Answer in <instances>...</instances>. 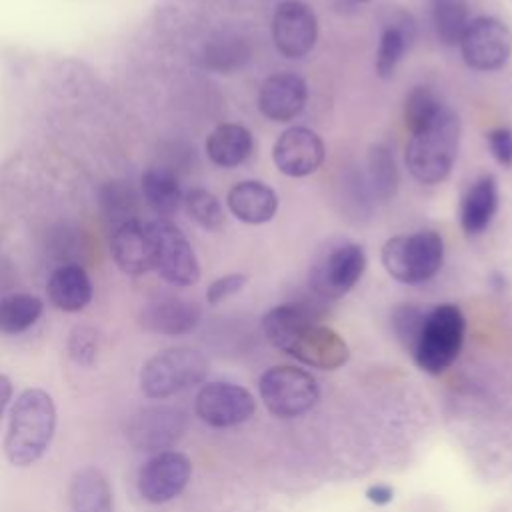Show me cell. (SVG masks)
<instances>
[{
	"mask_svg": "<svg viewBox=\"0 0 512 512\" xmlns=\"http://www.w3.org/2000/svg\"><path fill=\"white\" fill-rule=\"evenodd\" d=\"M262 330L272 346L312 368L336 370L350 356L344 338L318 324L310 308L302 304H280L268 310L262 318Z\"/></svg>",
	"mask_w": 512,
	"mask_h": 512,
	"instance_id": "6da1fadb",
	"label": "cell"
},
{
	"mask_svg": "<svg viewBox=\"0 0 512 512\" xmlns=\"http://www.w3.org/2000/svg\"><path fill=\"white\" fill-rule=\"evenodd\" d=\"M56 430V406L48 392L40 388L24 390L10 410L4 438V454L12 466L24 468L38 462Z\"/></svg>",
	"mask_w": 512,
	"mask_h": 512,
	"instance_id": "7a4b0ae2",
	"label": "cell"
},
{
	"mask_svg": "<svg viewBox=\"0 0 512 512\" xmlns=\"http://www.w3.org/2000/svg\"><path fill=\"white\" fill-rule=\"evenodd\" d=\"M406 144L408 172L420 184H440L448 178L460 142V120L452 108H444L422 128L410 132Z\"/></svg>",
	"mask_w": 512,
	"mask_h": 512,
	"instance_id": "3957f363",
	"label": "cell"
},
{
	"mask_svg": "<svg viewBox=\"0 0 512 512\" xmlns=\"http://www.w3.org/2000/svg\"><path fill=\"white\" fill-rule=\"evenodd\" d=\"M466 334V320L458 306L438 304L426 312L418 342L412 350L416 366L428 374H442L458 358Z\"/></svg>",
	"mask_w": 512,
	"mask_h": 512,
	"instance_id": "277c9868",
	"label": "cell"
},
{
	"mask_svg": "<svg viewBox=\"0 0 512 512\" xmlns=\"http://www.w3.org/2000/svg\"><path fill=\"white\" fill-rule=\"evenodd\" d=\"M384 270L402 284H422L438 274L444 262V242L434 230L392 236L384 242Z\"/></svg>",
	"mask_w": 512,
	"mask_h": 512,
	"instance_id": "5b68a950",
	"label": "cell"
},
{
	"mask_svg": "<svg viewBox=\"0 0 512 512\" xmlns=\"http://www.w3.org/2000/svg\"><path fill=\"white\" fill-rule=\"evenodd\" d=\"M208 374L206 356L188 346L166 348L148 358L140 370L144 396L160 400L200 384Z\"/></svg>",
	"mask_w": 512,
	"mask_h": 512,
	"instance_id": "8992f818",
	"label": "cell"
},
{
	"mask_svg": "<svg viewBox=\"0 0 512 512\" xmlns=\"http://www.w3.org/2000/svg\"><path fill=\"white\" fill-rule=\"evenodd\" d=\"M260 398L278 418H296L314 408L320 396L312 374L296 366H274L260 376Z\"/></svg>",
	"mask_w": 512,
	"mask_h": 512,
	"instance_id": "52a82bcc",
	"label": "cell"
},
{
	"mask_svg": "<svg viewBox=\"0 0 512 512\" xmlns=\"http://www.w3.org/2000/svg\"><path fill=\"white\" fill-rule=\"evenodd\" d=\"M458 46L472 70L494 72L512 56V30L498 18L478 16L468 22Z\"/></svg>",
	"mask_w": 512,
	"mask_h": 512,
	"instance_id": "ba28073f",
	"label": "cell"
},
{
	"mask_svg": "<svg viewBox=\"0 0 512 512\" xmlns=\"http://www.w3.org/2000/svg\"><path fill=\"white\" fill-rule=\"evenodd\" d=\"M188 418L174 406H148L134 412L126 426V438L138 452L158 454L172 448L186 432Z\"/></svg>",
	"mask_w": 512,
	"mask_h": 512,
	"instance_id": "9c48e42d",
	"label": "cell"
},
{
	"mask_svg": "<svg viewBox=\"0 0 512 512\" xmlns=\"http://www.w3.org/2000/svg\"><path fill=\"white\" fill-rule=\"evenodd\" d=\"M364 270V248L358 244H342L312 266L310 288L324 300H338L356 286Z\"/></svg>",
	"mask_w": 512,
	"mask_h": 512,
	"instance_id": "30bf717a",
	"label": "cell"
},
{
	"mask_svg": "<svg viewBox=\"0 0 512 512\" xmlns=\"http://www.w3.org/2000/svg\"><path fill=\"white\" fill-rule=\"evenodd\" d=\"M156 240V270L174 286H192L200 278L196 254L184 232L168 218L150 222Z\"/></svg>",
	"mask_w": 512,
	"mask_h": 512,
	"instance_id": "8fae6325",
	"label": "cell"
},
{
	"mask_svg": "<svg viewBox=\"0 0 512 512\" xmlns=\"http://www.w3.org/2000/svg\"><path fill=\"white\" fill-rule=\"evenodd\" d=\"M196 414L214 428H230L246 422L256 412L254 396L232 382H208L196 394Z\"/></svg>",
	"mask_w": 512,
	"mask_h": 512,
	"instance_id": "7c38bea8",
	"label": "cell"
},
{
	"mask_svg": "<svg viewBox=\"0 0 512 512\" xmlns=\"http://www.w3.org/2000/svg\"><path fill=\"white\" fill-rule=\"evenodd\" d=\"M318 20L314 10L302 0H284L272 16V40L276 50L290 58H304L316 44Z\"/></svg>",
	"mask_w": 512,
	"mask_h": 512,
	"instance_id": "4fadbf2b",
	"label": "cell"
},
{
	"mask_svg": "<svg viewBox=\"0 0 512 512\" xmlns=\"http://www.w3.org/2000/svg\"><path fill=\"white\" fill-rule=\"evenodd\" d=\"M192 462L186 454L164 450L152 458L138 472V492L146 502L164 504L176 498L188 484Z\"/></svg>",
	"mask_w": 512,
	"mask_h": 512,
	"instance_id": "5bb4252c",
	"label": "cell"
},
{
	"mask_svg": "<svg viewBox=\"0 0 512 512\" xmlns=\"http://www.w3.org/2000/svg\"><path fill=\"white\" fill-rule=\"evenodd\" d=\"M326 156L322 138L304 126L284 130L272 148V160L276 168L290 178H304L314 174Z\"/></svg>",
	"mask_w": 512,
	"mask_h": 512,
	"instance_id": "9a60e30c",
	"label": "cell"
},
{
	"mask_svg": "<svg viewBox=\"0 0 512 512\" xmlns=\"http://www.w3.org/2000/svg\"><path fill=\"white\" fill-rule=\"evenodd\" d=\"M110 252L118 268L126 274L140 276L156 270V240L150 222L132 218L118 224L112 232Z\"/></svg>",
	"mask_w": 512,
	"mask_h": 512,
	"instance_id": "2e32d148",
	"label": "cell"
},
{
	"mask_svg": "<svg viewBox=\"0 0 512 512\" xmlns=\"http://www.w3.org/2000/svg\"><path fill=\"white\" fill-rule=\"evenodd\" d=\"M202 318V310L196 302L180 296H158L150 300L138 316L144 330L164 336H184L192 332Z\"/></svg>",
	"mask_w": 512,
	"mask_h": 512,
	"instance_id": "e0dca14e",
	"label": "cell"
},
{
	"mask_svg": "<svg viewBox=\"0 0 512 512\" xmlns=\"http://www.w3.org/2000/svg\"><path fill=\"white\" fill-rule=\"evenodd\" d=\"M306 82L292 72L268 76L258 90V108L272 122H290L306 106Z\"/></svg>",
	"mask_w": 512,
	"mask_h": 512,
	"instance_id": "ac0fdd59",
	"label": "cell"
},
{
	"mask_svg": "<svg viewBox=\"0 0 512 512\" xmlns=\"http://www.w3.org/2000/svg\"><path fill=\"white\" fill-rule=\"evenodd\" d=\"M416 38V22L414 18L404 10H394L390 18L384 22L378 50H376V74L382 80H388L394 76L398 62L410 48L412 40Z\"/></svg>",
	"mask_w": 512,
	"mask_h": 512,
	"instance_id": "d6986e66",
	"label": "cell"
},
{
	"mask_svg": "<svg viewBox=\"0 0 512 512\" xmlns=\"http://www.w3.org/2000/svg\"><path fill=\"white\" fill-rule=\"evenodd\" d=\"M230 212L246 224L270 222L278 210L276 192L260 180H242L228 190Z\"/></svg>",
	"mask_w": 512,
	"mask_h": 512,
	"instance_id": "ffe728a7",
	"label": "cell"
},
{
	"mask_svg": "<svg viewBox=\"0 0 512 512\" xmlns=\"http://www.w3.org/2000/svg\"><path fill=\"white\" fill-rule=\"evenodd\" d=\"M498 210V182L492 174L476 178L460 202V226L468 236L482 234Z\"/></svg>",
	"mask_w": 512,
	"mask_h": 512,
	"instance_id": "44dd1931",
	"label": "cell"
},
{
	"mask_svg": "<svg viewBox=\"0 0 512 512\" xmlns=\"http://www.w3.org/2000/svg\"><path fill=\"white\" fill-rule=\"evenodd\" d=\"M70 512H114L112 486L96 466L78 468L68 484Z\"/></svg>",
	"mask_w": 512,
	"mask_h": 512,
	"instance_id": "7402d4cb",
	"label": "cell"
},
{
	"mask_svg": "<svg viewBox=\"0 0 512 512\" xmlns=\"http://www.w3.org/2000/svg\"><path fill=\"white\" fill-rule=\"evenodd\" d=\"M46 292L58 310L78 312L92 300V282L82 266L64 264L50 274Z\"/></svg>",
	"mask_w": 512,
	"mask_h": 512,
	"instance_id": "603a6c76",
	"label": "cell"
},
{
	"mask_svg": "<svg viewBox=\"0 0 512 512\" xmlns=\"http://www.w3.org/2000/svg\"><path fill=\"white\" fill-rule=\"evenodd\" d=\"M252 152V134L240 124H220L206 138L208 158L222 168L242 164Z\"/></svg>",
	"mask_w": 512,
	"mask_h": 512,
	"instance_id": "cb8c5ba5",
	"label": "cell"
},
{
	"mask_svg": "<svg viewBox=\"0 0 512 512\" xmlns=\"http://www.w3.org/2000/svg\"><path fill=\"white\" fill-rule=\"evenodd\" d=\"M142 192H144L148 206L160 218H170L172 214H176L184 200L176 174L162 166H154L144 172Z\"/></svg>",
	"mask_w": 512,
	"mask_h": 512,
	"instance_id": "d4e9b609",
	"label": "cell"
},
{
	"mask_svg": "<svg viewBox=\"0 0 512 512\" xmlns=\"http://www.w3.org/2000/svg\"><path fill=\"white\" fill-rule=\"evenodd\" d=\"M42 300L32 294H8L0 298V332L20 334L36 324L42 314Z\"/></svg>",
	"mask_w": 512,
	"mask_h": 512,
	"instance_id": "484cf974",
	"label": "cell"
},
{
	"mask_svg": "<svg viewBox=\"0 0 512 512\" xmlns=\"http://www.w3.org/2000/svg\"><path fill=\"white\" fill-rule=\"evenodd\" d=\"M398 182L400 176L392 152L382 144H374L368 152V184L374 198L380 202L392 200L398 192Z\"/></svg>",
	"mask_w": 512,
	"mask_h": 512,
	"instance_id": "4316f807",
	"label": "cell"
},
{
	"mask_svg": "<svg viewBox=\"0 0 512 512\" xmlns=\"http://www.w3.org/2000/svg\"><path fill=\"white\" fill-rule=\"evenodd\" d=\"M470 20L466 0H432V22L442 44L456 46Z\"/></svg>",
	"mask_w": 512,
	"mask_h": 512,
	"instance_id": "83f0119b",
	"label": "cell"
},
{
	"mask_svg": "<svg viewBox=\"0 0 512 512\" xmlns=\"http://www.w3.org/2000/svg\"><path fill=\"white\" fill-rule=\"evenodd\" d=\"M136 192L124 180H110L100 188V202L110 220H114V228L126 220L136 218Z\"/></svg>",
	"mask_w": 512,
	"mask_h": 512,
	"instance_id": "f1b7e54d",
	"label": "cell"
},
{
	"mask_svg": "<svg viewBox=\"0 0 512 512\" xmlns=\"http://www.w3.org/2000/svg\"><path fill=\"white\" fill-rule=\"evenodd\" d=\"M188 216L206 230H220L224 226V210L218 198L206 188H190L184 194Z\"/></svg>",
	"mask_w": 512,
	"mask_h": 512,
	"instance_id": "f546056e",
	"label": "cell"
},
{
	"mask_svg": "<svg viewBox=\"0 0 512 512\" xmlns=\"http://www.w3.org/2000/svg\"><path fill=\"white\" fill-rule=\"evenodd\" d=\"M442 108H444V104L428 86L412 88V92L406 96V102H404V120H406L408 130L414 132V130L422 128Z\"/></svg>",
	"mask_w": 512,
	"mask_h": 512,
	"instance_id": "4dcf8cb0",
	"label": "cell"
},
{
	"mask_svg": "<svg viewBox=\"0 0 512 512\" xmlns=\"http://www.w3.org/2000/svg\"><path fill=\"white\" fill-rule=\"evenodd\" d=\"M424 316H426V312L412 304H400L392 310V316H390L392 330H394L398 342L402 344V348L410 354L418 342V336H420V330L424 324Z\"/></svg>",
	"mask_w": 512,
	"mask_h": 512,
	"instance_id": "1f68e13d",
	"label": "cell"
},
{
	"mask_svg": "<svg viewBox=\"0 0 512 512\" xmlns=\"http://www.w3.org/2000/svg\"><path fill=\"white\" fill-rule=\"evenodd\" d=\"M68 354L70 358L84 368H90L98 358V334L86 324L72 328L68 336Z\"/></svg>",
	"mask_w": 512,
	"mask_h": 512,
	"instance_id": "d6a6232c",
	"label": "cell"
},
{
	"mask_svg": "<svg viewBox=\"0 0 512 512\" xmlns=\"http://www.w3.org/2000/svg\"><path fill=\"white\" fill-rule=\"evenodd\" d=\"M246 282H248L246 274H240V272H232V274H224V276L216 278L206 290L208 304H220L222 300L234 296L236 292H240L246 286Z\"/></svg>",
	"mask_w": 512,
	"mask_h": 512,
	"instance_id": "836d02e7",
	"label": "cell"
},
{
	"mask_svg": "<svg viewBox=\"0 0 512 512\" xmlns=\"http://www.w3.org/2000/svg\"><path fill=\"white\" fill-rule=\"evenodd\" d=\"M486 142H488V148L494 156V160L504 166V168H510L512 166V130L510 128H494L486 134Z\"/></svg>",
	"mask_w": 512,
	"mask_h": 512,
	"instance_id": "e575fe53",
	"label": "cell"
},
{
	"mask_svg": "<svg viewBox=\"0 0 512 512\" xmlns=\"http://www.w3.org/2000/svg\"><path fill=\"white\" fill-rule=\"evenodd\" d=\"M366 500L376 506H386L394 500V488L388 484H372L366 488Z\"/></svg>",
	"mask_w": 512,
	"mask_h": 512,
	"instance_id": "d590c367",
	"label": "cell"
},
{
	"mask_svg": "<svg viewBox=\"0 0 512 512\" xmlns=\"http://www.w3.org/2000/svg\"><path fill=\"white\" fill-rule=\"evenodd\" d=\"M10 398H12V382L8 380V376L0 374V414L8 406Z\"/></svg>",
	"mask_w": 512,
	"mask_h": 512,
	"instance_id": "8d00e7d4",
	"label": "cell"
},
{
	"mask_svg": "<svg viewBox=\"0 0 512 512\" xmlns=\"http://www.w3.org/2000/svg\"><path fill=\"white\" fill-rule=\"evenodd\" d=\"M356 2H370V0H356Z\"/></svg>",
	"mask_w": 512,
	"mask_h": 512,
	"instance_id": "74e56055",
	"label": "cell"
}]
</instances>
